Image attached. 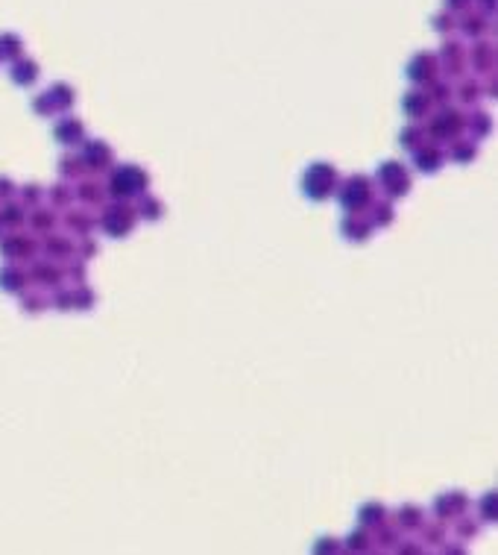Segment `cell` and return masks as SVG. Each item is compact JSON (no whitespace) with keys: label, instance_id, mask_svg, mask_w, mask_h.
I'll return each mask as SVG.
<instances>
[{"label":"cell","instance_id":"cell-1","mask_svg":"<svg viewBox=\"0 0 498 555\" xmlns=\"http://www.w3.org/2000/svg\"><path fill=\"white\" fill-rule=\"evenodd\" d=\"M36 65H32V62H18V65H15V68H12V77L15 79H18V83H32V79H36Z\"/></svg>","mask_w":498,"mask_h":555},{"label":"cell","instance_id":"cell-2","mask_svg":"<svg viewBox=\"0 0 498 555\" xmlns=\"http://www.w3.org/2000/svg\"><path fill=\"white\" fill-rule=\"evenodd\" d=\"M21 53V41L15 39V36H0V56H6V59H12V56H18Z\"/></svg>","mask_w":498,"mask_h":555},{"label":"cell","instance_id":"cell-3","mask_svg":"<svg viewBox=\"0 0 498 555\" xmlns=\"http://www.w3.org/2000/svg\"><path fill=\"white\" fill-rule=\"evenodd\" d=\"M463 30H466L469 36H478V32L484 30V18H478V15H475V18H466V21H463Z\"/></svg>","mask_w":498,"mask_h":555},{"label":"cell","instance_id":"cell-4","mask_svg":"<svg viewBox=\"0 0 498 555\" xmlns=\"http://www.w3.org/2000/svg\"><path fill=\"white\" fill-rule=\"evenodd\" d=\"M448 6H455V9H460V6H466V0H445Z\"/></svg>","mask_w":498,"mask_h":555}]
</instances>
